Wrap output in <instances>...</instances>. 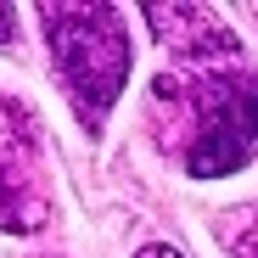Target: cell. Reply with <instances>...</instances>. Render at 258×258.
<instances>
[{
	"label": "cell",
	"mask_w": 258,
	"mask_h": 258,
	"mask_svg": "<svg viewBox=\"0 0 258 258\" xmlns=\"http://www.w3.org/2000/svg\"><path fill=\"white\" fill-rule=\"evenodd\" d=\"M12 39H17V12H12V6H0V51H6Z\"/></svg>",
	"instance_id": "cell-4"
},
{
	"label": "cell",
	"mask_w": 258,
	"mask_h": 258,
	"mask_svg": "<svg viewBox=\"0 0 258 258\" xmlns=\"http://www.w3.org/2000/svg\"><path fill=\"white\" fill-rule=\"evenodd\" d=\"M39 23H45V45L62 90L73 96L79 118L96 129L129 79L123 17L112 6H39Z\"/></svg>",
	"instance_id": "cell-1"
},
{
	"label": "cell",
	"mask_w": 258,
	"mask_h": 258,
	"mask_svg": "<svg viewBox=\"0 0 258 258\" xmlns=\"http://www.w3.org/2000/svg\"><path fill=\"white\" fill-rule=\"evenodd\" d=\"M135 258H185V252H180V247H168V241H146Z\"/></svg>",
	"instance_id": "cell-5"
},
{
	"label": "cell",
	"mask_w": 258,
	"mask_h": 258,
	"mask_svg": "<svg viewBox=\"0 0 258 258\" xmlns=\"http://www.w3.org/2000/svg\"><path fill=\"white\" fill-rule=\"evenodd\" d=\"M258 146V73L213 79L197 90V141L185 152L191 180H219L252 157Z\"/></svg>",
	"instance_id": "cell-2"
},
{
	"label": "cell",
	"mask_w": 258,
	"mask_h": 258,
	"mask_svg": "<svg viewBox=\"0 0 258 258\" xmlns=\"http://www.w3.org/2000/svg\"><path fill=\"white\" fill-rule=\"evenodd\" d=\"M146 23H152V34L180 62H197L202 73H213V68H225V62L241 56L236 34L219 23V12H208V6H146Z\"/></svg>",
	"instance_id": "cell-3"
}]
</instances>
